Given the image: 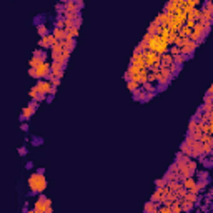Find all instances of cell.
Segmentation results:
<instances>
[{
    "instance_id": "1",
    "label": "cell",
    "mask_w": 213,
    "mask_h": 213,
    "mask_svg": "<svg viewBox=\"0 0 213 213\" xmlns=\"http://www.w3.org/2000/svg\"><path fill=\"white\" fill-rule=\"evenodd\" d=\"M27 187H28V190H30L32 195H38V193H43L45 192V188H47V178L43 173H30V177H28V180H27Z\"/></svg>"
},
{
    "instance_id": "2",
    "label": "cell",
    "mask_w": 213,
    "mask_h": 213,
    "mask_svg": "<svg viewBox=\"0 0 213 213\" xmlns=\"http://www.w3.org/2000/svg\"><path fill=\"white\" fill-rule=\"evenodd\" d=\"M52 206V200L48 196H45L43 193H38V198L33 203V211L35 213H45L47 208Z\"/></svg>"
},
{
    "instance_id": "3",
    "label": "cell",
    "mask_w": 213,
    "mask_h": 213,
    "mask_svg": "<svg viewBox=\"0 0 213 213\" xmlns=\"http://www.w3.org/2000/svg\"><path fill=\"white\" fill-rule=\"evenodd\" d=\"M196 47H198V43L195 40H190V38L187 37L185 42H183V45L180 47V53H183L187 59H192L193 53H195V50H196Z\"/></svg>"
},
{
    "instance_id": "4",
    "label": "cell",
    "mask_w": 213,
    "mask_h": 213,
    "mask_svg": "<svg viewBox=\"0 0 213 213\" xmlns=\"http://www.w3.org/2000/svg\"><path fill=\"white\" fill-rule=\"evenodd\" d=\"M33 70H35V80L38 78H47L48 73H50V64L45 60V62H42V64H38L37 67H32Z\"/></svg>"
},
{
    "instance_id": "5",
    "label": "cell",
    "mask_w": 213,
    "mask_h": 213,
    "mask_svg": "<svg viewBox=\"0 0 213 213\" xmlns=\"http://www.w3.org/2000/svg\"><path fill=\"white\" fill-rule=\"evenodd\" d=\"M142 55L145 59V67H147V69L150 65H153L155 62H160V55H158V53H155V52H152V50H145V52H142Z\"/></svg>"
},
{
    "instance_id": "6",
    "label": "cell",
    "mask_w": 213,
    "mask_h": 213,
    "mask_svg": "<svg viewBox=\"0 0 213 213\" xmlns=\"http://www.w3.org/2000/svg\"><path fill=\"white\" fill-rule=\"evenodd\" d=\"M182 185H183V188H185L187 192H193V193H200L198 192V188H196V178H195V175L193 177H188V178H185V180H182Z\"/></svg>"
},
{
    "instance_id": "7",
    "label": "cell",
    "mask_w": 213,
    "mask_h": 213,
    "mask_svg": "<svg viewBox=\"0 0 213 213\" xmlns=\"http://www.w3.org/2000/svg\"><path fill=\"white\" fill-rule=\"evenodd\" d=\"M55 42H57V38L53 37V35H52V32H50V33H47V35L40 37V40H38V47L43 48V50H47V48H50Z\"/></svg>"
},
{
    "instance_id": "8",
    "label": "cell",
    "mask_w": 213,
    "mask_h": 213,
    "mask_svg": "<svg viewBox=\"0 0 213 213\" xmlns=\"http://www.w3.org/2000/svg\"><path fill=\"white\" fill-rule=\"evenodd\" d=\"M200 155H203V143L201 140H193V143L190 145V157L198 158Z\"/></svg>"
},
{
    "instance_id": "9",
    "label": "cell",
    "mask_w": 213,
    "mask_h": 213,
    "mask_svg": "<svg viewBox=\"0 0 213 213\" xmlns=\"http://www.w3.org/2000/svg\"><path fill=\"white\" fill-rule=\"evenodd\" d=\"M37 88V92H42V93H50V88H52V83L48 82L47 78H38L37 80V83L33 85Z\"/></svg>"
},
{
    "instance_id": "10",
    "label": "cell",
    "mask_w": 213,
    "mask_h": 213,
    "mask_svg": "<svg viewBox=\"0 0 213 213\" xmlns=\"http://www.w3.org/2000/svg\"><path fill=\"white\" fill-rule=\"evenodd\" d=\"M65 69H67V67L59 64V62H50V73L53 77H57V78H62V77H64V70Z\"/></svg>"
},
{
    "instance_id": "11",
    "label": "cell",
    "mask_w": 213,
    "mask_h": 213,
    "mask_svg": "<svg viewBox=\"0 0 213 213\" xmlns=\"http://www.w3.org/2000/svg\"><path fill=\"white\" fill-rule=\"evenodd\" d=\"M35 107H32L30 103H28L27 107H23L22 108V113H20V122H27V120L32 118V115L35 113Z\"/></svg>"
},
{
    "instance_id": "12",
    "label": "cell",
    "mask_w": 213,
    "mask_h": 213,
    "mask_svg": "<svg viewBox=\"0 0 213 213\" xmlns=\"http://www.w3.org/2000/svg\"><path fill=\"white\" fill-rule=\"evenodd\" d=\"M132 95H133V100L140 102V103H145V102H147V92H145L142 87H138L137 90H133Z\"/></svg>"
},
{
    "instance_id": "13",
    "label": "cell",
    "mask_w": 213,
    "mask_h": 213,
    "mask_svg": "<svg viewBox=\"0 0 213 213\" xmlns=\"http://www.w3.org/2000/svg\"><path fill=\"white\" fill-rule=\"evenodd\" d=\"M64 10L65 12H82L80 8H78V5H77V2L75 0H67V2L64 3Z\"/></svg>"
},
{
    "instance_id": "14",
    "label": "cell",
    "mask_w": 213,
    "mask_h": 213,
    "mask_svg": "<svg viewBox=\"0 0 213 213\" xmlns=\"http://www.w3.org/2000/svg\"><path fill=\"white\" fill-rule=\"evenodd\" d=\"M130 64L138 65V67H142V69H145V59H143V55H142V53H133L132 59H130Z\"/></svg>"
},
{
    "instance_id": "15",
    "label": "cell",
    "mask_w": 213,
    "mask_h": 213,
    "mask_svg": "<svg viewBox=\"0 0 213 213\" xmlns=\"http://www.w3.org/2000/svg\"><path fill=\"white\" fill-rule=\"evenodd\" d=\"M143 211L145 213H157L158 211V203L148 200L147 203H145V206H143Z\"/></svg>"
},
{
    "instance_id": "16",
    "label": "cell",
    "mask_w": 213,
    "mask_h": 213,
    "mask_svg": "<svg viewBox=\"0 0 213 213\" xmlns=\"http://www.w3.org/2000/svg\"><path fill=\"white\" fill-rule=\"evenodd\" d=\"M75 45H77V38H65L64 40V50L70 52V53L73 52Z\"/></svg>"
},
{
    "instance_id": "17",
    "label": "cell",
    "mask_w": 213,
    "mask_h": 213,
    "mask_svg": "<svg viewBox=\"0 0 213 213\" xmlns=\"http://www.w3.org/2000/svg\"><path fill=\"white\" fill-rule=\"evenodd\" d=\"M35 27H37V33L40 37H43V35H47V33H50V30H48V27L45 25V23H35Z\"/></svg>"
},
{
    "instance_id": "18",
    "label": "cell",
    "mask_w": 213,
    "mask_h": 213,
    "mask_svg": "<svg viewBox=\"0 0 213 213\" xmlns=\"http://www.w3.org/2000/svg\"><path fill=\"white\" fill-rule=\"evenodd\" d=\"M173 20H175L178 25H183V23H185V20H187V13H183L182 10L177 12L175 15H173Z\"/></svg>"
},
{
    "instance_id": "19",
    "label": "cell",
    "mask_w": 213,
    "mask_h": 213,
    "mask_svg": "<svg viewBox=\"0 0 213 213\" xmlns=\"http://www.w3.org/2000/svg\"><path fill=\"white\" fill-rule=\"evenodd\" d=\"M193 206H195V205H193V203H190V201H187V200H183V198H182V200H180V208H182V211H192L193 210Z\"/></svg>"
},
{
    "instance_id": "20",
    "label": "cell",
    "mask_w": 213,
    "mask_h": 213,
    "mask_svg": "<svg viewBox=\"0 0 213 213\" xmlns=\"http://www.w3.org/2000/svg\"><path fill=\"white\" fill-rule=\"evenodd\" d=\"M52 35L55 37L57 40H64V38H65V30H64V28H57V27H53Z\"/></svg>"
},
{
    "instance_id": "21",
    "label": "cell",
    "mask_w": 213,
    "mask_h": 213,
    "mask_svg": "<svg viewBox=\"0 0 213 213\" xmlns=\"http://www.w3.org/2000/svg\"><path fill=\"white\" fill-rule=\"evenodd\" d=\"M172 57H173V64H177V65H183L188 60L183 53H177V55H172Z\"/></svg>"
},
{
    "instance_id": "22",
    "label": "cell",
    "mask_w": 213,
    "mask_h": 213,
    "mask_svg": "<svg viewBox=\"0 0 213 213\" xmlns=\"http://www.w3.org/2000/svg\"><path fill=\"white\" fill-rule=\"evenodd\" d=\"M162 196H163V193H162V188H155V192L152 193V196H150V200H152V201H157V203H160V200H162Z\"/></svg>"
},
{
    "instance_id": "23",
    "label": "cell",
    "mask_w": 213,
    "mask_h": 213,
    "mask_svg": "<svg viewBox=\"0 0 213 213\" xmlns=\"http://www.w3.org/2000/svg\"><path fill=\"white\" fill-rule=\"evenodd\" d=\"M178 37H190V33H192V28H188L187 25H182L180 28H178Z\"/></svg>"
},
{
    "instance_id": "24",
    "label": "cell",
    "mask_w": 213,
    "mask_h": 213,
    "mask_svg": "<svg viewBox=\"0 0 213 213\" xmlns=\"http://www.w3.org/2000/svg\"><path fill=\"white\" fill-rule=\"evenodd\" d=\"M32 57H37V59H40V60H47V53H45V50H43V48H40V47H38L35 52H33Z\"/></svg>"
},
{
    "instance_id": "25",
    "label": "cell",
    "mask_w": 213,
    "mask_h": 213,
    "mask_svg": "<svg viewBox=\"0 0 213 213\" xmlns=\"http://www.w3.org/2000/svg\"><path fill=\"white\" fill-rule=\"evenodd\" d=\"M208 183H210V178H208V180H200V178H198V180H196L198 192H203V190H205V188L208 187Z\"/></svg>"
},
{
    "instance_id": "26",
    "label": "cell",
    "mask_w": 213,
    "mask_h": 213,
    "mask_svg": "<svg viewBox=\"0 0 213 213\" xmlns=\"http://www.w3.org/2000/svg\"><path fill=\"white\" fill-rule=\"evenodd\" d=\"M200 10H201V12H210V13H213V3H211V2H203L201 7H200Z\"/></svg>"
},
{
    "instance_id": "27",
    "label": "cell",
    "mask_w": 213,
    "mask_h": 213,
    "mask_svg": "<svg viewBox=\"0 0 213 213\" xmlns=\"http://www.w3.org/2000/svg\"><path fill=\"white\" fill-rule=\"evenodd\" d=\"M188 15H190V17H193V18H195V20H200V18H201V10H200V8H198V7H195V8H193V10H192L190 13H188Z\"/></svg>"
},
{
    "instance_id": "28",
    "label": "cell",
    "mask_w": 213,
    "mask_h": 213,
    "mask_svg": "<svg viewBox=\"0 0 213 213\" xmlns=\"http://www.w3.org/2000/svg\"><path fill=\"white\" fill-rule=\"evenodd\" d=\"M65 32L69 33V35H70L72 38H77V37H78L80 28H78V27H72V28H69V30H65Z\"/></svg>"
},
{
    "instance_id": "29",
    "label": "cell",
    "mask_w": 213,
    "mask_h": 213,
    "mask_svg": "<svg viewBox=\"0 0 213 213\" xmlns=\"http://www.w3.org/2000/svg\"><path fill=\"white\" fill-rule=\"evenodd\" d=\"M196 122H198V118H196V117H192V118H190V123H188V130H187V133H190V132H193V130H195Z\"/></svg>"
},
{
    "instance_id": "30",
    "label": "cell",
    "mask_w": 213,
    "mask_h": 213,
    "mask_svg": "<svg viewBox=\"0 0 213 213\" xmlns=\"http://www.w3.org/2000/svg\"><path fill=\"white\" fill-rule=\"evenodd\" d=\"M195 175L200 178V180H208L210 178V173H208V170H201V172H195Z\"/></svg>"
},
{
    "instance_id": "31",
    "label": "cell",
    "mask_w": 213,
    "mask_h": 213,
    "mask_svg": "<svg viewBox=\"0 0 213 213\" xmlns=\"http://www.w3.org/2000/svg\"><path fill=\"white\" fill-rule=\"evenodd\" d=\"M127 87H128L130 92H133V90H137L140 87V83H138V82H135V80H127Z\"/></svg>"
},
{
    "instance_id": "32",
    "label": "cell",
    "mask_w": 213,
    "mask_h": 213,
    "mask_svg": "<svg viewBox=\"0 0 213 213\" xmlns=\"http://www.w3.org/2000/svg\"><path fill=\"white\" fill-rule=\"evenodd\" d=\"M200 108H201V112L208 113V112H211V110H213V103H211V102H208V103H203Z\"/></svg>"
},
{
    "instance_id": "33",
    "label": "cell",
    "mask_w": 213,
    "mask_h": 213,
    "mask_svg": "<svg viewBox=\"0 0 213 213\" xmlns=\"http://www.w3.org/2000/svg\"><path fill=\"white\" fill-rule=\"evenodd\" d=\"M180 152H182V153H185V155H188V157H190V145L183 142V143L180 145Z\"/></svg>"
},
{
    "instance_id": "34",
    "label": "cell",
    "mask_w": 213,
    "mask_h": 213,
    "mask_svg": "<svg viewBox=\"0 0 213 213\" xmlns=\"http://www.w3.org/2000/svg\"><path fill=\"white\" fill-rule=\"evenodd\" d=\"M195 18L193 17H190V15H187V20H185V23H183V25H187L188 28H193V25H195Z\"/></svg>"
},
{
    "instance_id": "35",
    "label": "cell",
    "mask_w": 213,
    "mask_h": 213,
    "mask_svg": "<svg viewBox=\"0 0 213 213\" xmlns=\"http://www.w3.org/2000/svg\"><path fill=\"white\" fill-rule=\"evenodd\" d=\"M42 62H45V60H40V59H37V57H32L30 62H28V67H37L38 64H42Z\"/></svg>"
},
{
    "instance_id": "36",
    "label": "cell",
    "mask_w": 213,
    "mask_h": 213,
    "mask_svg": "<svg viewBox=\"0 0 213 213\" xmlns=\"http://www.w3.org/2000/svg\"><path fill=\"white\" fill-rule=\"evenodd\" d=\"M33 100H35V102H38V103H42V102H45V100H47V93H42V92H38V93H37V97H35V98H33Z\"/></svg>"
},
{
    "instance_id": "37",
    "label": "cell",
    "mask_w": 213,
    "mask_h": 213,
    "mask_svg": "<svg viewBox=\"0 0 213 213\" xmlns=\"http://www.w3.org/2000/svg\"><path fill=\"white\" fill-rule=\"evenodd\" d=\"M142 88H143L145 92H152V90H155V87H153V83H150V82H143V83H142Z\"/></svg>"
},
{
    "instance_id": "38",
    "label": "cell",
    "mask_w": 213,
    "mask_h": 213,
    "mask_svg": "<svg viewBox=\"0 0 213 213\" xmlns=\"http://www.w3.org/2000/svg\"><path fill=\"white\" fill-rule=\"evenodd\" d=\"M157 27L158 25H155V23H150L148 28H147V33L148 35H155V33H157Z\"/></svg>"
},
{
    "instance_id": "39",
    "label": "cell",
    "mask_w": 213,
    "mask_h": 213,
    "mask_svg": "<svg viewBox=\"0 0 213 213\" xmlns=\"http://www.w3.org/2000/svg\"><path fill=\"white\" fill-rule=\"evenodd\" d=\"M211 145L213 143H203V155H211Z\"/></svg>"
},
{
    "instance_id": "40",
    "label": "cell",
    "mask_w": 213,
    "mask_h": 213,
    "mask_svg": "<svg viewBox=\"0 0 213 213\" xmlns=\"http://www.w3.org/2000/svg\"><path fill=\"white\" fill-rule=\"evenodd\" d=\"M168 53H172V55H177V53H180V47L170 45V47H168Z\"/></svg>"
},
{
    "instance_id": "41",
    "label": "cell",
    "mask_w": 213,
    "mask_h": 213,
    "mask_svg": "<svg viewBox=\"0 0 213 213\" xmlns=\"http://www.w3.org/2000/svg\"><path fill=\"white\" fill-rule=\"evenodd\" d=\"M165 185H167L165 178H158V180H155V188H162V187H165Z\"/></svg>"
},
{
    "instance_id": "42",
    "label": "cell",
    "mask_w": 213,
    "mask_h": 213,
    "mask_svg": "<svg viewBox=\"0 0 213 213\" xmlns=\"http://www.w3.org/2000/svg\"><path fill=\"white\" fill-rule=\"evenodd\" d=\"M64 20H65V18H64ZM72 27H75V22L73 20H65V23H64L65 30H69V28H72Z\"/></svg>"
},
{
    "instance_id": "43",
    "label": "cell",
    "mask_w": 213,
    "mask_h": 213,
    "mask_svg": "<svg viewBox=\"0 0 213 213\" xmlns=\"http://www.w3.org/2000/svg\"><path fill=\"white\" fill-rule=\"evenodd\" d=\"M37 93H38V92H37V88H35V87H32V88L28 90V97H30L32 100H33V98H35V97H37Z\"/></svg>"
},
{
    "instance_id": "44",
    "label": "cell",
    "mask_w": 213,
    "mask_h": 213,
    "mask_svg": "<svg viewBox=\"0 0 213 213\" xmlns=\"http://www.w3.org/2000/svg\"><path fill=\"white\" fill-rule=\"evenodd\" d=\"M62 12H64V3L57 2V5H55V13H62Z\"/></svg>"
},
{
    "instance_id": "45",
    "label": "cell",
    "mask_w": 213,
    "mask_h": 213,
    "mask_svg": "<svg viewBox=\"0 0 213 213\" xmlns=\"http://www.w3.org/2000/svg\"><path fill=\"white\" fill-rule=\"evenodd\" d=\"M73 22H75V27H78V28L82 27V15H80V13L75 17V20H73Z\"/></svg>"
},
{
    "instance_id": "46",
    "label": "cell",
    "mask_w": 213,
    "mask_h": 213,
    "mask_svg": "<svg viewBox=\"0 0 213 213\" xmlns=\"http://www.w3.org/2000/svg\"><path fill=\"white\" fill-rule=\"evenodd\" d=\"M27 153H28V150H27L25 147H20V148H18V155H20V157H25Z\"/></svg>"
},
{
    "instance_id": "47",
    "label": "cell",
    "mask_w": 213,
    "mask_h": 213,
    "mask_svg": "<svg viewBox=\"0 0 213 213\" xmlns=\"http://www.w3.org/2000/svg\"><path fill=\"white\" fill-rule=\"evenodd\" d=\"M155 95H157V92H155V90H152V92H147V102H150V100H152Z\"/></svg>"
},
{
    "instance_id": "48",
    "label": "cell",
    "mask_w": 213,
    "mask_h": 213,
    "mask_svg": "<svg viewBox=\"0 0 213 213\" xmlns=\"http://www.w3.org/2000/svg\"><path fill=\"white\" fill-rule=\"evenodd\" d=\"M20 130H22V132H28V123H27V122H22Z\"/></svg>"
},
{
    "instance_id": "49",
    "label": "cell",
    "mask_w": 213,
    "mask_h": 213,
    "mask_svg": "<svg viewBox=\"0 0 213 213\" xmlns=\"http://www.w3.org/2000/svg\"><path fill=\"white\" fill-rule=\"evenodd\" d=\"M170 2L177 3V5H183V3H187V0H170Z\"/></svg>"
},
{
    "instance_id": "50",
    "label": "cell",
    "mask_w": 213,
    "mask_h": 213,
    "mask_svg": "<svg viewBox=\"0 0 213 213\" xmlns=\"http://www.w3.org/2000/svg\"><path fill=\"white\" fill-rule=\"evenodd\" d=\"M32 142H33V145H42V143H43V140H42V138H33Z\"/></svg>"
},
{
    "instance_id": "51",
    "label": "cell",
    "mask_w": 213,
    "mask_h": 213,
    "mask_svg": "<svg viewBox=\"0 0 213 213\" xmlns=\"http://www.w3.org/2000/svg\"><path fill=\"white\" fill-rule=\"evenodd\" d=\"M28 75H30L32 78H35V70H33L32 67H30V69H28Z\"/></svg>"
},
{
    "instance_id": "52",
    "label": "cell",
    "mask_w": 213,
    "mask_h": 213,
    "mask_svg": "<svg viewBox=\"0 0 213 213\" xmlns=\"http://www.w3.org/2000/svg\"><path fill=\"white\" fill-rule=\"evenodd\" d=\"M77 2V5H78V8L82 10V8H83V0H75Z\"/></svg>"
},
{
    "instance_id": "53",
    "label": "cell",
    "mask_w": 213,
    "mask_h": 213,
    "mask_svg": "<svg viewBox=\"0 0 213 213\" xmlns=\"http://www.w3.org/2000/svg\"><path fill=\"white\" fill-rule=\"evenodd\" d=\"M57 93V87H52V88H50V93H48V95H55Z\"/></svg>"
},
{
    "instance_id": "54",
    "label": "cell",
    "mask_w": 213,
    "mask_h": 213,
    "mask_svg": "<svg viewBox=\"0 0 213 213\" xmlns=\"http://www.w3.org/2000/svg\"><path fill=\"white\" fill-rule=\"evenodd\" d=\"M32 167H33V165H32V162H27V165H25V168H27V170H30Z\"/></svg>"
},
{
    "instance_id": "55",
    "label": "cell",
    "mask_w": 213,
    "mask_h": 213,
    "mask_svg": "<svg viewBox=\"0 0 213 213\" xmlns=\"http://www.w3.org/2000/svg\"><path fill=\"white\" fill-rule=\"evenodd\" d=\"M53 97H55V95H47V102H52Z\"/></svg>"
},
{
    "instance_id": "56",
    "label": "cell",
    "mask_w": 213,
    "mask_h": 213,
    "mask_svg": "<svg viewBox=\"0 0 213 213\" xmlns=\"http://www.w3.org/2000/svg\"><path fill=\"white\" fill-rule=\"evenodd\" d=\"M182 155H183L182 152H177V155H175V160H178V158H180V157H182Z\"/></svg>"
},
{
    "instance_id": "57",
    "label": "cell",
    "mask_w": 213,
    "mask_h": 213,
    "mask_svg": "<svg viewBox=\"0 0 213 213\" xmlns=\"http://www.w3.org/2000/svg\"><path fill=\"white\" fill-rule=\"evenodd\" d=\"M59 2H60V3H65V2H67V0H59Z\"/></svg>"
},
{
    "instance_id": "58",
    "label": "cell",
    "mask_w": 213,
    "mask_h": 213,
    "mask_svg": "<svg viewBox=\"0 0 213 213\" xmlns=\"http://www.w3.org/2000/svg\"><path fill=\"white\" fill-rule=\"evenodd\" d=\"M205 2H211V0H205Z\"/></svg>"
}]
</instances>
